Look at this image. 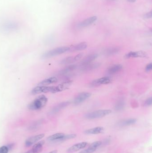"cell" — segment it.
<instances>
[{"mask_svg":"<svg viewBox=\"0 0 152 153\" xmlns=\"http://www.w3.org/2000/svg\"><path fill=\"white\" fill-rule=\"evenodd\" d=\"M48 99L45 95H40L28 105V108L32 111L39 110L46 105Z\"/></svg>","mask_w":152,"mask_h":153,"instance_id":"obj_1","label":"cell"},{"mask_svg":"<svg viewBox=\"0 0 152 153\" xmlns=\"http://www.w3.org/2000/svg\"><path fill=\"white\" fill-rule=\"evenodd\" d=\"M59 90L58 86H38L34 88L31 91L32 94H39L41 93H56L59 92Z\"/></svg>","mask_w":152,"mask_h":153,"instance_id":"obj_2","label":"cell"},{"mask_svg":"<svg viewBox=\"0 0 152 153\" xmlns=\"http://www.w3.org/2000/svg\"><path fill=\"white\" fill-rule=\"evenodd\" d=\"M70 50V48L68 47H60L47 51L42 56L44 59L51 58L56 56L59 55L64 53H66Z\"/></svg>","mask_w":152,"mask_h":153,"instance_id":"obj_3","label":"cell"},{"mask_svg":"<svg viewBox=\"0 0 152 153\" xmlns=\"http://www.w3.org/2000/svg\"><path fill=\"white\" fill-rule=\"evenodd\" d=\"M110 110H100L87 113L85 117L88 119H95L102 118L111 113Z\"/></svg>","mask_w":152,"mask_h":153,"instance_id":"obj_4","label":"cell"},{"mask_svg":"<svg viewBox=\"0 0 152 153\" xmlns=\"http://www.w3.org/2000/svg\"><path fill=\"white\" fill-rule=\"evenodd\" d=\"M91 94L88 92H82L78 94L73 101V103L75 105H79L85 101L87 99L91 96Z\"/></svg>","mask_w":152,"mask_h":153,"instance_id":"obj_5","label":"cell"},{"mask_svg":"<svg viewBox=\"0 0 152 153\" xmlns=\"http://www.w3.org/2000/svg\"><path fill=\"white\" fill-rule=\"evenodd\" d=\"M83 56V53H81L75 56H69V57H66L61 61V64H66L75 62L80 60L82 58Z\"/></svg>","mask_w":152,"mask_h":153,"instance_id":"obj_6","label":"cell"},{"mask_svg":"<svg viewBox=\"0 0 152 153\" xmlns=\"http://www.w3.org/2000/svg\"><path fill=\"white\" fill-rule=\"evenodd\" d=\"M111 82L110 78L108 77H104L98 79L94 80L90 84L92 86H97L101 85L107 84Z\"/></svg>","mask_w":152,"mask_h":153,"instance_id":"obj_7","label":"cell"},{"mask_svg":"<svg viewBox=\"0 0 152 153\" xmlns=\"http://www.w3.org/2000/svg\"><path fill=\"white\" fill-rule=\"evenodd\" d=\"M45 135V134H40L30 137L25 141V146L26 147L30 146L41 139L43 138V137H44Z\"/></svg>","mask_w":152,"mask_h":153,"instance_id":"obj_8","label":"cell"},{"mask_svg":"<svg viewBox=\"0 0 152 153\" xmlns=\"http://www.w3.org/2000/svg\"><path fill=\"white\" fill-rule=\"evenodd\" d=\"M45 141H41L35 144L32 148L25 153H39L42 151L43 146L44 145Z\"/></svg>","mask_w":152,"mask_h":153,"instance_id":"obj_9","label":"cell"},{"mask_svg":"<svg viewBox=\"0 0 152 153\" xmlns=\"http://www.w3.org/2000/svg\"><path fill=\"white\" fill-rule=\"evenodd\" d=\"M69 104H70V102L68 101L61 102V103L58 104V105L54 106V107L51 110L50 112V114H51V115L56 114V113H58L59 111H60L61 110H62L63 109L66 108L67 106H68V105H69Z\"/></svg>","mask_w":152,"mask_h":153,"instance_id":"obj_10","label":"cell"},{"mask_svg":"<svg viewBox=\"0 0 152 153\" xmlns=\"http://www.w3.org/2000/svg\"><path fill=\"white\" fill-rule=\"evenodd\" d=\"M147 56V54L143 51H137V52H130L125 56L126 58H137V57H145Z\"/></svg>","mask_w":152,"mask_h":153,"instance_id":"obj_11","label":"cell"},{"mask_svg":"<svg viewBox=\"0 0 152 153\" xmlns=\"http://www.w3.org/2000/svg\"><path fill=\"white\" fill-rule=\"evenodd\" d=\"M87 145H88V143L87 142H82L80 143H77L75 145H73L72 146L69 148L67 149V152L71 153L76 152V151L84 148Z\"/></svg>","mask_w":152,"mask_h":153,"instance_id":"obj_12","label":"cell"},{"mask_svg":"<svg viewBox=\"0 0 152 153\" xmlns=\"http://www.w3.org/2000/svg\"><path fill=\"white\" fill-rule=\"evenodd\" d=\"M98 55L96 54H93L89 55L88 56L85 57L80 63V65L82 66L87 65L93 62L94 60L98 57Z\"/></svg>","mask_w":152,"mask_h":153,"instance_id":"obj_13","label":"cell"},{"mask_svg":"<svg viewBox=\"0 0 152 153\" xmlns=\"http://www.w3.org/2000/svg\"><path fill=\"white\" fill-rule=\"evenodd\" d=\"M96 20H97V17H91L80 23L78 25V26L80 27H86L93 23Z\"/></svg>","mask_w":152,"mask_h":153,"instance_id":"obj_14","label":"cell"},{"mask_svg":"<svg viewBox=\"0 0 152 153\" xmlns=\"http://www.w3.org/2000/svg\"><path fill=\"white\" fill-rule=\"evenodd\" d=\"M58 82V79L56 77H51L44 79L38 84V86H47L51 84L55 83Z\"/></svg>","mask_w":152,"mask_h":153,"instance_id":"obj_15","label":"cell"},{"mask_svg":"<svg viewBox=\"0 0 152 153\" xmlns=\"http://www.w3.org/2000/svg\"><path fill=\"white\" fill-rule=\"evenodd\" d=\"M104 132V128L102 127H97L86 130L84 132L87 134H98L103 133Z\"/></svg>","mask_w":152,"mask_h":153,"instance_id":"obj_16","label":"cell"},{"mask_svg":"<svg viewBox=\"0 0 152 153\" xmlns=\"http://www.w3.org/2000/svg\"><path fill=\"white\" fill-rule=\"evenodd\" d=\"M101 65V64L99 63H94L89 64L87 65L82 66V70L83 71H88L92 70H94L99 67Z\"/></svg>","mask_w":152,"mask_h":153,"instance_id":"obj_17","label":"cell"},{"mask_svg":"<svg viewBox=\"0 0 152 153\" xmlns=\"http://www.w3.org/2000/svg\"><path fill=\"white\" fill-rule=\"evenodd\" d=\"M122 65L118 64L112 65L108 69V72L109 74H114L117 73L122 69Z\"/></svg>","mask_w":152,"mask_h":153,"instance_id":"obj_18","label":"cell"},{"mask_svg":"<svg viewBox=\"0 0 152 153\" xmlns=\"http://www.w3.org/2000/svg\"><path fill=\"white\" fill-rule=\"evenodd\" d=\"M64 136L65 134L63 133H55L48 137L47 140L50 141H59Z\"/></svg>","mask_w":152,"mask_h":153,"instance_id":"obj_19","label":"cell"},{"mask_svg":"<svg viewBox=\"0 0 152 153\" xmlns=\"http://www.w3.org/2000/svg\"><path fill=\"white\" fill-rule=\"evenodd\" d=\"M76 67L77 66L76 65H74V64L73 65H68L67 67H65L64 69L61 70L59 72V73L60 75H65V74H67L69 72H71L72 71L75 70Z\"/></svg>","mask_w":152,"mask_h":153,"instance_id":"obj_20","label":"cell"},{"mask_svg":"<svg viewBox=\"0 0 152 153\" xmlns=\"http://www.w3.org/2000/svg\"><path fill=\"white\" fill-rule=\"evenodd\" d=\"M72 81L69 80V81L64 82V83H61L59 85L57 86L59 88V92H62V91H64V90L68 88V87L72 85Z\"/></svg>","mask_w":152,"mask_h":153,"instance_id":"obj_21","label":"cell"},{"mask_svg":"<svg viewBox=\"0 0 152 153\" xmlns=\"http://www.w3.org/2000/svg\"><path fill=\"white\" fill-rule=\"evenodd\" d=\"M137 122L136 119H129L121 121L119 123L120 126H126L134 124Z\"/></svg>","mask_w":152,"mask_h":153,"instance_id":"obj_22","label":"cell"},{"mask_svg":"<svg viewBox=\"0 0 152 153\" xmlns=\"http://www.w3.org/2000/svg\"><path fill=\"white\" fill-rule=\"evenodd\" d=\"M87 48V43L85 42H82L73 47L72 48H72V51H82L86 49Z\"/></svg>","mask_w":152,"mask_h":153,"instance_id":"obj_23","label":"cell"},{"mask_svg":"<svg viewBox=\"0 0 152 153\" xmlns=\"http://www.w3.org/2000/svg\"><path fill=\"white\" fill-rule=\"evenodd\" d=\"M125 102L123 99H120L118 101L115 106V109L117 111L122 110L124 108Z\"/></svg>","mask_w":152,"mask_h":153,"instance_id":"obj_24","label":"cell"},{"mask_svg":"<svg viewBox=\"0 0 152 153\" xmlns=\"http://www.w3.org/2000/svg\"><path fill=\"white\" fill-rule=\"evenodd\" d=\"M119 51V49L118 48L113 47L107 48L104 52H105V54L110 56L116 54L117 53H118Z\"/></svg>","mask_w":152,"mask_h":153,"instance_id":"obj_25","label":"cell"},{"mask_svg":"<svg viewBox=\"0 0 152 153\" xmlns=\"http://www.w3.org/2000/svg\"><path fill=\"white\" fill-rule=\"evenodd\" d=\"M76 137V135L75 134H68V135H65V136L60 140L59 141H64L67 140L71 139L74 138Z\"/></svg>","mask_w":152,"mask_h":153,"instance_id":"obj_26","label":"cell"},{"mask_svg":"<svg viewBox=\"0 0 152 153\" xmlns=\"http://www.w3.org/2000/svg\"><path fill=\"white\" fill-rule=\"evenodd\" d=\"M96 149H95L89 146L88 148L87 149H84V150H82L79 153H93L94 152Z\"/></svg>","mask_w":152,"mask_h":153,"instance_id":"obj_27","label":"cell"},{"mask_svg":"<svg viewBox=\"0 0 152 153\" xmlns=\"http://www.w3.org/2000/svg\"><path fill=\"white\" fill-rule=\"evenodd\" d=\"M102 141H96L92 143V144L90 146L96 149L97 148L99 147V146H100L102 145Z\"/></svg>","mask_w":152,"mask_h":153,"instance_id":"obj_28","label":"cell"},{"mask_svg":"<svg viewBox=\"0 0 152 153\" xmlns=\"http://www.w3.org/2000/svg\"><path fill=\"white\" fill-rule=\"evenodd\" d=\"M9 149L7 146H2L0 148V153H8Z\"/></svg>","mask_w":152,"mask_h":153,"instance_id":"obj_29","label":"cell"},{"mask_svg":"<svg viewBox=\"0 0 152 153\" xmlns=\"http://www.w3.org/2000/svg\"><path fill=\"white\" fill-rule=\"evenodd\" d=\"M152 97L148 98L145 101V102L144 105L145 106H150L152 105Z\"/></svg>","mask_w":152,"mask_h":153,"instance_id":"obj_30","label":"cell"},{"mask_svg":"<svg viewBox=\"0 0 152 153\" xmlns=\"http://www.w3.org/2000/svg\"><path fill=\"white\" fill-rule=\"evenodd\" d=\"M152 64L151 63L148 64L146 66L145 70L147 72H149L152 70Z\"/></svg>","mask_w":152,"mask_h":153,"instance_id":"obj_31","label":"cell"},{"mask_svg":"<svg viewBox=\"0 0 152 153\" xmlns=\"http://www.w3.org/2000/svg\"><path fill=\"white\" fill-rule=\"evenodd\" d=\"M145 18H151L152 17V11H150V12L146 13L145 15Z\"/></svg>","mask_w":152,"mask_h":153,"instance_id":"obj_32","label":"cell"},{"mask_svg":"<svg viewBox=\"0 0 152 153\" xmlns=\"http://www.w3.org/2000/svg\"><path fill=\"white\" fill-rule=\"evenodd\" d=\"M57 152H58L57 150H53V151H51V152H49V153H57Z\"/></svg>","mask_w":152,"mask_h":153,"instance_id":"obj_33","label":"cell"},{"mask_svg":"<svg viewBox=\"0 0 152 153\" xmlns=\"http://www.w3.org/2000/svg\"><path fill=\"white\" fill-rule=\"evenodd\" d=\"M129 2H131V3H133V2H135L136 0H128Z\"/></svg>","mask_w":152,"mask_h":153,"instance_id":"obj_34","label":"cell"}]
</instances>
